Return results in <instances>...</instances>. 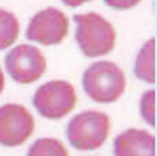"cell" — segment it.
<instances>
[{
	"label": "cell",
	"instance_id": "obj_1",
	"mask_svg": "<svg viewBox=\"0 0 157 156\" xmlns=\"http://www.w3.org/2000/svg\"><path fill=\"white\" fill-rule=\"evenodd\" d=\"M75 39L81 52L86 58L105 56L115 48V27L96 12L75 15Z\"/></svg>",
	"mask_w": 157,
	"mask_h": 156
},
{
	"label": "cell",
	"instance_id": "obj_2",
	"mask_svg": "<svg viewBox=\"0 0 157 156\" xmlns=\"http://www.w3.org/2000/svg\"><path fill=\"white\" fill-rule=\"evenodd\" d=\"M127 87L124 72L113 62H96L82 73V89L98 104H111L119 100Z\"/></svg>",
	"mask_w": 157,
	"mask_h": 156
},
{
	"label": "cell",
	"instance_id": "obj_3",
	"mask_svg": "<svg viewBox=\"0 0 157 156\" xmlns=\"http://www.w3.org/2000/svg\"><path fill=\"white\" fill-rule=\"evenodd\" d=\"M111 121L109 116L98 110L77 114L67 123V139L77 150H96L107 141Z\"/></svg>",
	"mask_w": 157,
	"mask_h": 156
},
{
	"label": "cell",
	"instance_id": "obj_4",
	"mask_svg": "<svg viewBox=\"0 0 157 156\" xmlns=\"http://www.w3.org/2000/svg\"><path fill=\"white\" fill-rule=\"evenodd\" d=\"M77 104L75 87L69 81L54 79L38 87L33 95V106L46 120H61L73 112Z\"/></svg>",
	"mask_w": 157,
	"mask_h": 156
},
{
	"label": "cell",
	"instance_id": "obj_5",
	"mask_svg": "<svg viewBox=\"0 0 157 156\" xmlns=\"http://www.w3.org/2000/svg\"><path fill=\"white\" fill-rule=\"evenodd\" d=\"M6 72L15 83L31 85L46 72L44 54L33 44H19L6 54Z\"/></svg>",
	"mask_w": 157,
	"mask_h": 156
},
{
	"label": "cell",
	"instance_id": "obj_6",
	"mask_svg": "<svg viewBox=\"0 0 157 156\" xmlns=\"http://www.w3.org/2000/svg\"><path fill=\"white\" fill-rule=\"evenodd\" d=\"M69 33V19L67 15L58 8H46L33 15L27 25V39L33 43L54 46L63 43Z\"/></svg>",
	"mask_w": 157,
	"mask_h": 156
},
{
	"label": "cell",
	"instance_id": "obj_7",
	"mask_svg": "<svg viewBox=\"0 0 157 156\" xmlns=\"http://www.w3.org/2000/svg\"><path fill=\"white\" fill-rule=\"evenodd\" d=\"M35 120L31 112L21 104L0 106V145L19 146L33 135Z\"/></svg>",
	"mask_w": 157,
	"mask_h": 156
},
{
	"label": "cell",
	"instance_id": "obj_8",
	"mask_svg": "<svg viewBox=\"0 0 157 156\" xmlns=\"http://www.w3.org/2000/svg\"><path fill=\"white\" fill-rule=\"evenodd\" d=\"M115 156H157V141L146 129H124L113 141Z\"/></svg>",
	"mask_w": 157,
	"mask_h": 156
},
{
	"label": "cell",
	"instance_id": "obj_9",
	"mask_svg": "<svg viewBox=\"0 0 157 156\" xmlns=\"http://www.w3.org/2000/svg\"><path fill=\"white\" fill-rule=\"evenodd\" d=\"M155 39L146 41L144 46L140 48L138 56L134 60V75L140 81L153 85L157 81V73H155Z\"/></svg>",
	"mask_w": 157,
	"mask_h": 156
},
{
	"label": "cell",
	"instance_id": "obj_10",
	"mask_svg": "<svg viewBox=\"0 0 157 156\" xmlns=\"http://www.w3.org/2000/svg\"><path fill=\"white\" fill-rule=\"evenodd\" d=\"M17 37H19L17 18L8 10H0V50L10 48L17 41Z\"/></svg>",
	"mask_w": 157,
	"mask_h": 156
},
{
	"label": "cell",
	"instance_id": "obj_11",
	"mask_svg": "<svg viewBox=\"0 0 157 156\" xmlns=\"http://www.w3.org/2000/svg\"><path fill=\"white\" fill-rule=\"evenodd\" d=\"M27 156H69L63 143L52 137H42L31 145Z\"/></svg>",
	"mask_w": 157,
	"mask_h": 156
},
{
	"label": "cell",
	"instance_id": "obj_12",
	"mask_svg": "<svg viewBox=\"0 0 157 156\" xmlns=\"http://www.w3.org/2000/svg\"><path fill=\"white\" fill-rule=\"evenodd\" d=\"M155 100H157L155 89L146 91L142 95V98H140V116L144 118V121L150 127L157 125V120H155Z\"/></svg>",
	"mask_w": 157,
	"mask_h": 156
},
{
	"label": "cell",
	"instance_id": "obj_13",
	"mask_svg": "<svg viewBox=\"0 0 157 156\" xmlns=\"http://www.w3.org/2000/svg\"><path fill=\"white\" fill-rule=\"evenodd\" d=\"M104 4H107L113 10H130L140 4V0H104Z\"/></svg>",
	"mask_w": 157,
	"mask_h": 156
},
{
	"label": "cell",
	"instance_id": "obj_14",
	"mask_svg": "<svg viewBox=\"0 0 157 156\" xmlns=\"http://www.w3.org/2000/svg\"><path fill=\"white\" fill-rule=\"evenodd\" d=\"M65 6H69V8H77V6H82V4H86V2H90V0H61Z\"/></svg>",
	"mask_w": 157,
	"mask_h": 156
},
{
	"label": "cell",
	"instance_id": "obj_15",
	"mask_svg": "<svg viewBox=\"0 0 157 156\" xmlns=\"http://www.w3.org/2000/svg\"><path fill=\"white\" fill-rule=\"evenodd\" d=\"M4 91V73H2V69H0V92Z\"/></svg>",
	"mask_w": 157,
	"mask_h": 156
}]
</instances>
